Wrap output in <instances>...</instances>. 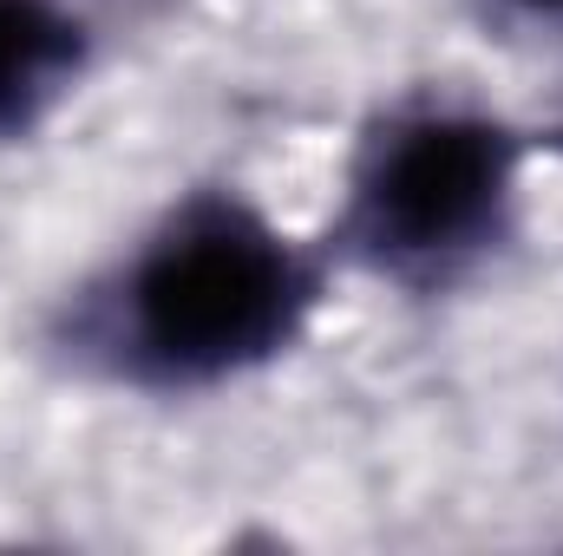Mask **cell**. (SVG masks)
I'll use <instances>...</instances> for the list:
<instances>
[{"mask_svg":"<svg viewBox=\"0 0 563 556\" xmlns=\"http://www.w3.org/2000/svg\"><path fill=\"white\" fill-rule=\"evenodd\" d=\"M314 276L236 197L177 210L125 276V347L164 380H223L295 341Z\"/></svg>","mask_w":563,"mask_h":556,"instance_id":"cell-1","label":"cell"},{"mask_svg":"<svg viewBox=\"0 0 563 556\" xmlns=\"http://www.w3.org/2000/svg\"><path fill=\"white\" fill-rule=\"evenodd\" d=\"M518 7H538V13H563V0H518Z\"/></svg>","mask_w":563,"mask_h":556,"instance_id":"cell-4","label":"cell"},{"mask_svg":"<svg viewBox=\"0 0 563 556\" xmlns=\"http://www.w3.org/2000/svg\"><path fill=\"white\" fill-rule=\"evenodd\" d=\"M86 66V26L59 0H0V132H26Z\"/></svg>","mask_w":563,"mask_h":556,"instance_id":"cell-3","label":"cell"},{"mask_svg":"<svg viewBox=\"0 0 563 556\" xmlns=\"http://www.w3.org/2000/svg\"><path fill=\"white\" fill-rule=\"evenodd\" d=\"M518 184V144L472 112H407L367 144L347 230L380 263H445L478 249Z\"/></svg>","mask_w":563,"mask_h":556,"instance_id":"cell-2","label":"cell"}]
</instances>
